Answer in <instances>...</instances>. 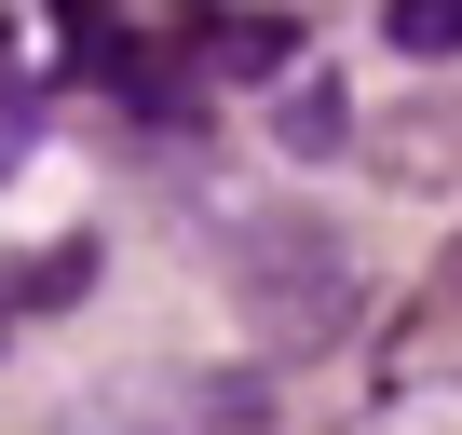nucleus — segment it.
Here are the masks:
<instances>
[{
    "label": "nucleus",
    "mask_w": 462,
    "mask_h": 435,
    "mask_svg": "<svg viewBox=\"0 0 462 435\" xmlns=\"http://www.w3.org/2000/svg\"><path fill=\"white\" fill-rule=\"evenodd\" d=\"M340 123H354V96H327V82H300V96H286V150H327Z\"/></svg>",
    "instance_id": "obj_3"
},
{
    "label": "nucleus",
    "mask_w": 462,
    "mask_h": 435,
    "mask_svg": "<svg viewBox=\"0 0 462 435\" xmlns=\"http://www.w3.org/2000/svg\"><path fill=\"white\" fill-rule=\"evenodd\" d=\"M28 136H42V123H28V96H0V163H14Z\"/></svg>",
    "instance_id": "obj_4"
},
{
    "label": "nucleus",
    "mask_w": 462,
    "mask_h": 435,
    "mask_svg": "<svg viewBox=\"0 0 462 435\" xmlns=\"http://www.w3.org/2000/svg\"><path fill=\"white\" fill-rule=\"evenodd\" d=\"M381 42L394 55H462V0H381Z\"/></svg>",
    "instance_id": "obj_2"
},
{
    "label": "nucleus",
    "mask_w": 462,
    "mask_h": 435,
    "mask_svg": "<svg viewBox=\"0 0 462 435\" xmlns=\"http://www.w3.org/2000/svg\"><path fill=\"white\" fill-rule=\"evenodd\" d=\"M381 381H462V245H448L435 286L408 300V340L381 354Z\"/></svg>",
    "instance_id": "obj_1"
}]
</instances>
